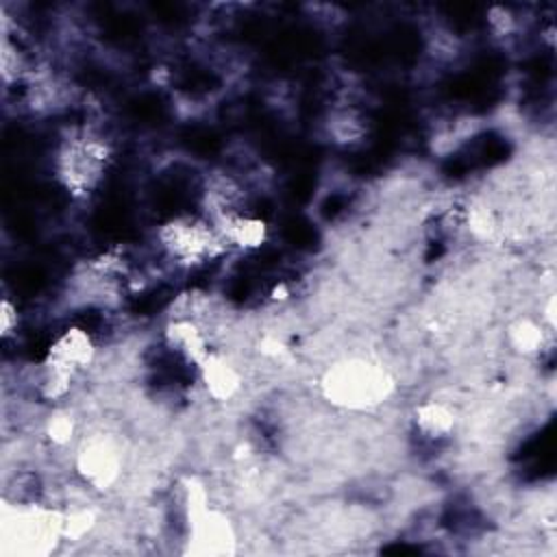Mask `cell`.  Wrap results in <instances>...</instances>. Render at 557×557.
I'll return each instance as SVG.
<instances>
[{
    "label": "cell",
    "mask_w": 557,
    "mask_h": 557,
    "mask_svg": "<svg viewBox=\"0 0 557 557\" xmlns=\"http://www.w3.org/2000/svg\"><path fill=\"white\" fill-rule=\"evenodd\" d=\"M154 246L161 259L183 270L207 265L231 252L213 220L202 211L168 215L154 228Z\"/></svg>",
    "instance_id": "6da1fadb"
},
{
    "label": "cell",
    "mask_w": 557,
    "mask_h": 557,
    "mask_svg": "<svg viewBox=\"0 0 557 557\" xmlns=\"http://www.w3.org/2000/svg\"><path fill=\"white\" fill-rule=\"evenodd\" d=\"M413 426L416 431L431 442H442L453 437V433L457 431L461 416H459V407L457 403H450V398H424L420 403H416L413 407Z\"/></svg>",
    "instance_id": "3957f363"
},
{
    "label": "cell",
    "mask_w": 557,
    "mask_h": 557,
    "mask_svg": "<svg viewBox=\"0 0 557 557\" xmlns=\"http://www.w3.org/2000/svg\"><path fill=\"white\" fill-rule=\"evenodd\" d=\"M20 309L17 302H13L9 296L2 298V337L9 339L11 335H17L20 329Z\"/></svg>",
    "instance_id": "277c9868"
},
{
    "label": "cell",
    "mask_w": 557,
    "mask_h": 557,
    "mask_svg": "<svg viewBox=\"0 0 557 557\" xmlns=\"http://www.w3.org/2000/svg\"><path fill=\"white\" fill-rule=\"evenodd\" d=\"M322 396L346 411L379 407L394 392V379L381 361L346 357L329 366L320 379Z\"/></svg>",
    "instance_id": "7a4b0ae2"
}]
</instances>
